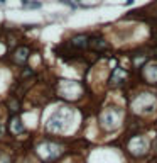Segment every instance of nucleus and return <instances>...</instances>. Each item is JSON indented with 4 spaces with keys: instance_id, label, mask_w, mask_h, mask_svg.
<instances>
[{
    "instance_id": "nucleus-19",
    "label": "nucleus",
    "mask_w": 157,
    "mask_h": 163,
    "mask_svg": "<svg viewBox=\"0 0 157 163\" xmlns=\"http://www.w3.org/2000/svg\"><path fill=\"white\" fill-rule=\"evenodd\" d=\"M5 4V0H0V5H4Z\"/></svg>"
},
{
    "instance_id": "nucleus-3",
    "label": "nucleus",
    "mask_w": 157,
    "mask_h": 163,
    "mask_svg": "<svg viewBox=\"0 0 157 163\" xmlns=\"http://www.w3.org/2000/svg\"><path fill=\"white\" fill-rule=\"evenodd\" d=\"M122 119H123V111L122 109H118V107H106L100 114V126L106 132H112L122 124Z\"/></svg>"
},
{
    "instance_id": "nucleus-14",
    "label": "nucleus",
    "mask_w": 157,
    "mask_h": 163,
    "mask_svg": "<svg viewBox=\"0 0 157 163\" xmlns=\"http://www.w3.org/2000/svg\"><path fill=\"white\" fill-rule=\"evenodd\" d=\"M0 163H10V156L7 153H0Z\"/></svg>"
},
{
    "instance_id": "nucleus-15",
    "label": "nucleus",
    "mask_w": 157,
    "mask_h": 163,
    "mask_svg": "<svg viewBox=\"0 0 157 163\" xmlns=\"http://www.w3.org/2000/svg\"><path fill=\"white\" fill-rule=\"evenodd\" d=\"M24 7H29V9H39L41 7V2H32V4H27Z\"/></svg>"
},
{
    "instance_id": "nucleus-1",
    "label": "nucleus",
    "mask_w": 157,
    "mask_h": 163,
    "mask_svg": "<svg viewBox=\"0 0 157 163\" xmlns=\"http://www.w3.org/2000/svg\"><path fill=\"white\" fill-rule=\"evenodd\" d=\"M64 146L58 141H51V139H44L36 146V153L37 156L41 158L44 163H54L56 160L64 155Z\"/></svg>"
},
{
    "instance_id": "nucleus-2",
    "label": "nucleus",
    "mask_w": 157,
    "mask_h": 163,
    "mask_svg": "<svg viewBox=\"0 0 157 163\" xmlns=\"http://www.w3.org/2000/svg\"><path fill=\"white\" fill-rule=\"evenodd\" d=\"M71 119H73V111H71L69 107H61V109L52 112L51 117L47 119L46 129L49 132H54V134L64 132L66 129H68Z\"/></svg>"
},
{
    "instance_id": "nucleus-8",
    "label": "nucleus",
    "mask_w": 157,
    "mask_h": 163,
    "mask_svg": "<svg viewBox=\"0 0 157 163\" xmlns=\"http://www.w3.org/2000/svg\"><path fill=\"white\" fill-rule=\"evenodd\" d=\"M9 132H10L12 136H19V134H24L26 132V126H24V122H22V119L19 117V114L17 116H10V119H9Z\"/></svg>"
},
{
    "instance_id": "nucleus-4",
    "label": "nucleus",
    "mask_w": 157,
    "mask_h": 163,
    "mask_svg": "<svg viewBox=\"0 0 157 163\" xmlns=\"http://www.w3.org/2000/svg\"><path fill=\"white\" fill-rule=\"evenodd\" d=\"M56 92L59 97L66 100H76L83 94V85L74 80H59L56 85Z\"/></svg>"
},
{
    "instance_id": "nucleus-13",
    "label": "nucleus",
    "mask_w": 157,
    "mask_h": 163,
    "mask_svg": "<svg viewBox=\"0 0 157 163\" xmlns=\"http://www.w3.org/2000/svg\"><path fill=\"white\" fill-rule=\"evenodd\" d=\"M7 105H9V114H10V116H17V114L21 112V102H19L15 97H10L9 102H7Z\"/></svg>"
},
{
    "instance_id": "nucleus-16",
    "label": "nucleus",
    "mask_w": 157,
    "mask_h": 163,
    "mask_svg": "<svg viewBox=\"0 0 157 163\" xmlns=\"http://www.w3.org/2000/svg\"><path fill=\"white\" fill-rule=\"evenodd\" d=\"M152 54H154V56H157V48H152Z\"/></svg>"
},
{
    "instance_id": "nucleus-6",
    "label": "nucleus",
    "mask_w": 157,
    "mask_h": 163,
    "mask_svg": "<svg viewBox=\"0 0 157 163\" xmlns=\"http://www.w3.org/2000/svg\"><path fill=\"white\" fill-rule=\"evenodd\" d=\"M156 107V97L152 94H139L132 100V109H135L137 114H150Z\"/></svg>"
},
{
    "instance_id": "nucleus-12",
    "label": "nucleus",
    "mask_w": 157,
    "mask_h": 163,
    "mask_svg": "<svg viewBox=\"0 0 157 163\" xmlns=\"http://www.w3.org/2000/svg\"><path fill=\"white\" fill-rule=\"evenodd\" d=\"M110 42L105 41L103 37H91L90 39V49L91 51H96V53H103V51H108L110 49Z\"/></svg>"
},
{
    "instance_id": "nucleus-7",
    "label": "nucleus",
    "mask_w": 157,
    "mask_h": 163,
    "mask_svg": "<svg viewBox=\"0 0 157 163\" xmlns=\"http://www.w3.org/2000/svg\"><path fill=\"white\" fill-rule=\"evenodd\" d=\"M127 78H128V71L122 66H117L113 68L110 75V87H120V85L127 83Z\"/></svg>"
},
{
    "instance_id": "nucleus-18",
    "label": "nucleus",
    "mask_w": 157,
    "mask_h": 163,
    "mask_svg": "<svg viewBox=\"0 0 157 163\" xmlns=\"http://www.w3.org/2000/svg\"><path fill=\"white\" fill-rule=\"evenodd\" d=\"M154 151L157 153V141H156V144H154Z\"/></svg>"
},
{
    "instance_id": "nucleus-10",
    "label": "nucleus",
    "mask_w": 157,
    "mask_h": 163,
    "mask_svg": "<svg viewBox=\"0 0 157 163\" xmlns=\"http://www.w3.org/2000/svg\"><path fill=\"white\" fill-rule=\"evenodd\" d=\"M29 56H31V49L27 46H19L15 51H14V54H12V61L15 65L24 66V63L29 60Z\"/></svg>"
},
{
    "instance_id": "nucleus-17",
    "label": "nucleus",
    "mask_w": 157,
    "mask_h": 163,
    "mask_svg": "<svg viewBox=\"0 0 157 163\" xmlns=\"http://www.w3.org/2000/svg\"><path fill=\"white\" fill-rule=\"evenodd\" d=\"M134 2H135V0H127V5H132Z\"/></svg>"
},
{
    "instance_id": "nucleus-11",
    "label": "nucleus",
    "mask_w": 157,
    "mask_h": 163,
    "mask_svg": "<svg viewBox=\"0 0 157 163\" xmlns=\"http://www.w3.org/2000/svg\"><path fill=\"white\" fill-rule=\"evenodd\" d=\"M142 77L147 83L150 85H157V65H150L147 63L144 68H142Z\"/></svg>"
},
{
    "instance_id": "nucleus-5",
    "label": "nucleus",
    "mask_w": 157,
    "mask_h": 163,
    "mask_svg": "<svg viewBox=\"0 0 157 163\" xmlns=\"http://www.w3.org/2000/svg\"><path fill=\"white\" fill-rule=\"evenodd\" d=\"M127 151L134 158L145 156L149 151V139L142 134H132L127 138Z\"/></svg>"
},
{
    "instance_id": "nucleus-9",
    "label": "nucleus",
    "mask_w": 157,
    "mask_h": 163,
    "mask_svg": "<svg viewBox=\"0 0 157 163\" xmlns=\"http://www.w3.org/2000/svg\"><path fill=\"white\" fill-rule=\"evenodd\" d=\"M68 44L73 48V49H78V51H81V49H88L90 48V37L84 36V34H76V36H73L68 41Z\"/></svg>"
}]
</instances>
